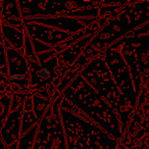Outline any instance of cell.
Wrapping results in <instances>:
<instances>
[{
    "mask_svg": "<svg viewBox=\"0 0 149 149\" xmlns=\"http://www.w3.org/2000/svg\"><path fill=\"white\" fill-rule=\"evenodd\" d=\"M38 74L42 79H48L50 77V70L47 68H41L38 72Z\"/></svg>",
    "mask_w": 149,
    "mask_h": 149,
    "instance_id": "cell-1",
    "label": "cell"
},
{
    "mask_svg": "<svg viewBox=\"0 0 149 149\" xmlns=\"http://www.w3.org/2000/svg\"><path fill=\"white\" fill-rule=\"evenodd\" d=\"M25 79V76L23 74H13L9 77V80H13V81H22Z\"/></svg>",
    "mask_w": 149,
    "mask_h": 149,
    "instance_id": "cell-2",
    "label": "cell"
}]
</instances>
